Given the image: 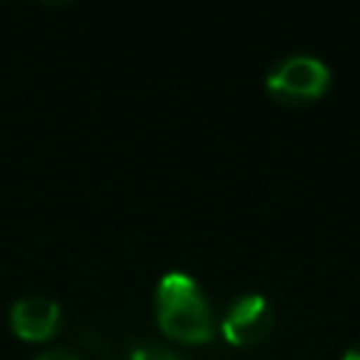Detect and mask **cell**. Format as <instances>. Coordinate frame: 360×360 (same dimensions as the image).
<instances>
[{
    "label": "cell",
    "instance_id": "1",
    "mask_svg": "<svg viewBox=\"0 0 360 360\" xmlns=\"http://www.w3.org/2000/svg\"><path fill=\"white\" fill-rule=\"evenodd\" d=\"M155 312L160 329L183 343H202L214 335V312L200 284L183 270H169L158 281Z\"/></svg>",
    "mask_w": 360,
    "mask_h": 360
},
{
    "label": "cell",
    "instance_id": "5",
    "mask_svg": "<svg viewBox=\"0 0 360 360\" xmlns=\"http://www.w3.org/2000/svg\"><path fill=\"white\" fill-rule=\"evenodd\" d=\"M129 360H183L177 352L166 349V346H158V343H143V346H135Z\"/></svg>",
    "mask_w": 360,
    "mask_h": 360
},
{
    "label": "cell",
    "instance_id": "4",
    "mask_svg": "<svg viewBox=\"0 0 360 360\" xmlns=\"http://www.w3.org/2000/svg\"><path fill=\"white\" fill-rule=\"evenodd\" d=\"M62 309L53 298L42 292H28L20 295L11 304V329L22 340H45L59 329Z\"/></svg>",
    "mask_w": 360,
    "mask_h": 360
},
{
    "label": "cell",
    "instance_id": "3",
    "mask_svg": "<svg viewBox=\"0 0 360 360\" xmlns=\"http://www.w3.org/2000/svg\"><path fill=\"white\" fill-rule=\"evenodd\" d=\"M219 326H222V335L228 338V343L253 346V343L264 340L267 332L273 329V307L264 295L248 292L225 309Z\"/></svg>",
    "mask_w": 360,
    "mask_h": 360
},
{
    "label": "cell",
    "instance_id": "7",
    "mask_svg": "<svg viewBox=\"0 0 360 360\" xmlns=\"http://www.w3.org/2000/svg\"><path fill=\"white\" fill-rule=\"evenodd\" d=\"M340 360H360V346H352Z\"/></svg>",
    "mask_w": 360,
    "mask_h": 360
},
{
    "label": "cell",
    "instance_id": "2",
    "mask_svg": "<svg viewBox=\"0 0 360 360\" xmlns=\"http://www.w3.org/2000/svg\"><path fill=\"white\" fill-rule=\"evenodd\" d=\"M264 84H267L270 96H276L278 101L304 104V101L318 98L326 90V84H329V68L318 56L290 53V56L278 59L270 68Z\"/></svg>",
    "mask_w": 360,
    "mask_h": 360
},
{
    "label": "cell",
    "instance_id": "6",
    "mask_svg": "<svg viewBox=\"0 0 360 360\" xmlns=\"http://www.w3.org/2000/svg\"><path fill=\"white\" fill-rule=\"evenodd\" d=\"M37 360H82L76 352H70V349H65V346H56V349H48V352H42Z\"/></svg>",
    "mask_w": 360,
    "mask_h": 360
}]
</instances>
